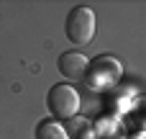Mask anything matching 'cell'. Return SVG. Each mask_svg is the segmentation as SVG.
<instances>
[{"mask_svg": "<svg viewBox=\"0 0 146 139\" xmlns=\"http://www.w3.org/2000/svg\"><path fill=\"white\" fill-rule=\"evenodd\" d=\"M36 139H69V134L59 121H41L36 126Z\"/></svg>", "mask_w": 146, "mask_h": 139, "instance_id": "obj_4", "label": "cell"}, {"mask_svg": "<svg viewBox=\"0 0 146 139\" xmlns=\"http://www.w3.org/2000/svg\"><path fill=\"white\" fill-rule=\"evenodd\" d=\"M56 64H59V72H62L67 80H85L87 67H90V62L85 59L82 52H64Z\"/></svg>", "mask_w": 146, "mask_h": 139, "instance_id": "obj_3", "label": "cell"}, {"mask_svg": "<svg viewBox=\"0 0 146 139\" xmlns=\"http://www.w3.org/2000/svg\"><path fill=\"white\" fill-rule=\"evenodd\" d=\"M64 31H67V39L77 46H85L92 41L95 36V13L92 8L87 5H77L67 13V21H64Z\"/></svg>", "mask_w": 146, "mask_h": 139, "instance_id": "obj_2", "label": "cell"}, {"mask_svg": "<svg viewBox=\"0 0 146 139\" xmlns=\"http://www.w3.org/2000/svg\"><path fill=\"white\" fill-rule=\"evenodd\" d=\"M46 108L54 119H62V121H72L77 113H80V93L74 85H67V83H59L49 90L46 95Z\"/></svg>", "mask_w": 146, "mask_h": 139, "instance_id": "obj_1", "label": "cell"}]
</instances>
